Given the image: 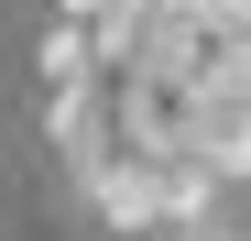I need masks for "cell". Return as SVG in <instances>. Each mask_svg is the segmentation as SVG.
Instances as JSON below:
<instances>
[{
	"label": "cell",
	"instance_id": "obj_2",
	"mask_svg": "<svg viewBox=\"0 0 251 241\" xmlns=\"http://www.w3.org/2000/svg\"><path fill=\"white\" fill-rule=\"evenodd\" d=\"M186 22L219 33V44H240V33H251V0H186Z\"/></svg>",
	"mask_w": 251,
	"mask_h": 241
},
{
	"label": "cell",
	"instance_id": "obj_3",
	"mask_svg": "<svg viewBox=\"0 0 251 241\" xmlns=\"http://www.w3.org/2000/svg\"><path fill=\"white\" fill-rule=\"evenodd\" d=\"M175 241H251L240 219H207V230H175Z\"/></svg>",
	"mask_w": 251,
	"mask_h": 241
},
{
	"label": "cell",
	"instance_id": "obj_1",
	"mask_svg": "<svg viewBox=\"0 0 251 241\" xmlns=\"http://www.w3.org/2000/svg\"><path fill=\"white\" fill-rule=\"evenodd\" d=\"M197 153H207L229 186H251V99H207V110H197Z\"/></svg>",
	"mask_w": 251,
	"mask_h": 241
}]
</instances>
